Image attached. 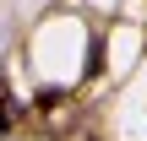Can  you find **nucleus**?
Returning <instances> with one entry per match:
<instances>
[{"label": "nucleus", "instance_id": "obj_1", "mask_svg": "<svg viewBox=\"0 0 147 141\" xmlns=\"http://www.w3.org/2000/svg\"><path fill=\"white\" fill-rule=\"evenodd\" d=\"M98 71H104V38L87 43V76H98Z\"/></svg>", "mask_w": 147, "mask_h": 141}]
</instances>
